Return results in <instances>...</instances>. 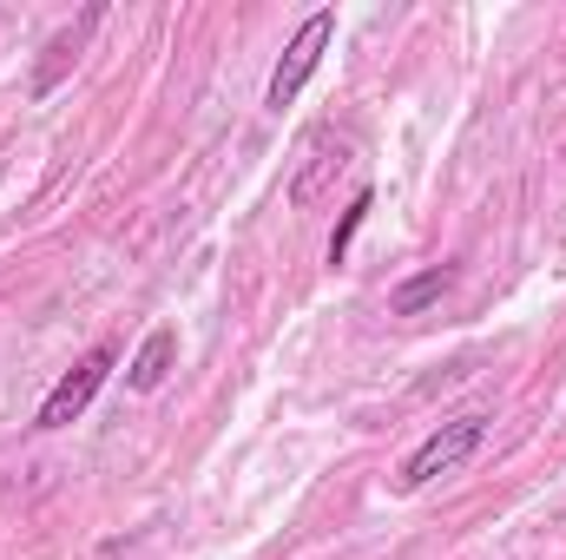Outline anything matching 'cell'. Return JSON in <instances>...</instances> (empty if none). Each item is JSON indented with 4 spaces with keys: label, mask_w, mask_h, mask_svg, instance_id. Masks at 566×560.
<instances>
[{
    "label": "cell",
    "mask_w": 566,
    "mask_h": 560,
    "mask_svg": "<svg viewBox=\"0 0 566 560\" xmlns=\"http://www.w3.org/2000/svg\"><path fill=\"white\" fill-rule=\"evenodd\" d=\"M448 290H454V271H448V265H434V271H422V278L402 283V290L389 297V310H396V317H422L428 303H441Z\"/></svg>",
    "instance_id": "obj_5"
},
{
    "label": "cell",
    "mask_w": 566,
    "mask_h": 560,
    "mask_svg": "<svg viewBox=\"0 0 566 560\" xmlns=\"http://www.w3.org/2000/svg\"><path fill=\"white\" fill-rule=\"evenodd\" d=\"M481 442H488V416H454V422H441L422 448L402 462L396 488H402V495H416V488H428L434 475H454V468H461V462H468Z\"/></svg>",
    "instance_id": "obj_1"
},
{
    "label": "cell",
    "mask_w": 566,
    "mask_h": 560,
    "mask_svg": "<svg viewBox=\"0 0 566 560\" xmlns=\"http://www.w3.org/2000/svg\"><path fill=\"white\" fill-rule=\"evenodd\" d=\"M369 211H376V191H356V198H349V211H343V225H336V231H329V245H323V258H329V265H343V258H349V238L363 231V218H369Z\"/></svg>",
    "instance_id": "obj_6"
},
{
    "label": "cell",
    "mask_w": 566,
    "mask_h": 560,
    "mask_svg": "<svg viewBox=\"0 0 566 560\" xmlns=\"http://www.w3.org/2000/svg\"><path fill=\"white\" fill-rule=\"evenodd\" d=\"M329 40H336V7H316L296 33H290V46H283L277 73H271V93H264V106L271 113H283L303 86H310V73L323 66V53H329Z\"/></svg>",
    "instance_id": "obj_2"
},
{
    "label": "cell",
    "mask_w": 566,
    "mask_h": 560,
    "mask_svg": "<svg viewBox=\"0 0 566 560\" xmlns=\"http://www.w3.org/2000/svg\"><path fill=\"white\" fill-rule=\"evenodd\" d=\"M113 363H119V350H113V343H93V350H86L53 390H46V403H40V416L33 422H40V428H66V422H80L86 416V403L99 396V383L113 376Z\"/></svg>",
    "instance_id": "obj_3"
},
{
    "label": "cell",
    "mask_w": 566,
    "mask_h": 560,
    "mask_svg": "<svg viewBox=\"0 0 566 560\" xmlns=\"http://www.w3.org/2000/svg\"><path fill=\"white\" fill-rule=\"evenodd\" d=\"M171 356H178V330H151L139 343V356L126 363V383H133V390H158V383L171 376Z\"/></svg>",
    "instance_id": "obj_4"
},
{
    "label": "cell",
    "mask_w": 566,
    "mask_h": 560,
    "mask_svg": "<svg viewBox=\"0 0 566 560\" xmlns=\"http://www.w3.org/2000/svg\"><path fill=\"white\" fill-rule=\"evenodd\" d=\"M329 165H343V145H336V152H329V139H316V145H310V172H296V185H290V198H296V205H310V198H316V185H323V172H329Z\"/></svg>",
    "instance_id": "obj_7"
}]
</instances>
